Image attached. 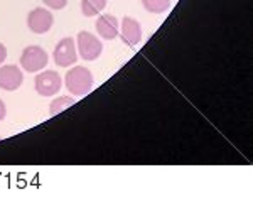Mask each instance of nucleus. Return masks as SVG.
I'll list each match as a JSON object with an SVG mask.
<instances>
[{
  "label": "nucleus",
  "instance_id": "obj_1",
  "mask_svg": "<svg viewBox=\"0 0 253 199\" xmlns=\"http://www.w3.org/2000/svg\"><path fill=\"white\" fill-rule=\"evenodd\" d=\"M64 84L69 90V93L75 96H84L93 90L95 78L93 73L84 66H75L66 73Z\"/></svg>",
  "mask_w": 253,
  "mask_h": 199
},
{
  "label": "nucleus",
  "instance_id": "obj_2",
  "mask_svg": "<svg viewBox=\"0 0 253 199\" xmlns=\"http://www.w3.org/2000/svg\"><path fill=\"white\" fill-rule=\"evenodd\" d=\"M49 56L41 46H27L20 56V66L27 73H39L47 66Z\"/></svg>",
  "mask_w": 253,
  "mask_h": 199
},
{
  "label": "nucleus",
  "instance_id": "obj_3",
  "mask_svg": "<svg viewBox=\"0 0 253 199\" xmlns=\"http://www.w3.org/2000/svg\"><path fill=\"white\" fill-rule=\"evenodd\" d=\"M76 44H78V51L81 59L84 61H95L101 56L103 52V44L96 36L89 34L88 31L78 32V38H76Z\"/></svg>",
  "mask_w": 253,
  "mask_h": 199
},
{
  "label": "nucleus",
  "instance_id": "obj_4",
  "mask_svg": "<svg viewBox=\"0 0 253 199\" xmlns=\"http://www.w3.org/2000/svg\"><path fill=\"white\" fill-rule=\"evenodd\" d=\"M61 86H63V80H61L59 73L56 71H42L36 76L34 80V88L41 96H54L56 93H59Z\"/></svg>",
  "mask_w": 253,
  "mask_h": 199
},
{
  "label": "nucleus",
  "instance_id": "obj_5",
  "mask_svg": "<svg viewBox=\"0 0 253 199\" xmlns=\"http://www.w3.org/2000/svg\"><path fill=\"white\" fill-rule=\"evenodd\" d=\"M52 58H54V63L61 68H68L73 66L78 59V54H76V42L73 38H64L61 39L54 47V52H52Z\"/></svg>",
  "mask_w": 253,
  "mask_h": 199
},
{
  "label": "nucleus",
  "instance_id": "obj_6",
  "mask_svg": "<svg viewBox=\"0 0 253 199\" xmlns=\"http://www.w3.org/2000/svg\"><path fill=\"white\" fill-rule=\"evenodd\" d=\"M52 24H54V17L44 7H38V9L31 10L29 15H27V26L34 34H46L52 27Z\"/></svg>",
  "mask_w": 253,
  "mask_h": 199
},
{
  "label": "nucleus",
  "instance_id": "obj_7",
  "mask_svg": "<svg viewBox=\"0 0 253 199\" xmlns=\"http://www.w3.org/2000/svg\"><path fill=\"white\" fill-rule=\"evenodd\" d=\"M24 73L19 66L9 64V66L0 68V88L3 91H15L22 86Z\"/></svg>",
  "mask_w": 253,
  "mask_h": 199
},
{
  "label": "nucleus",
  "instance_id": "obj_8",
  "mask_svg": "<svg viewBox=\"0 0 253 199\" xmlns=\"http://www.w3.org/2000/svg\"><path fill=\"white\" fill-rule=\"evenodd\" d=\"M122 36V40L126 46H137L142 40V26L137 19L133 17H124L122 20V31L118 32Z\"/></svg>",
  "mask_w": 253,
  "mask_h": 199
},
{
  "label": "nucleus",
  "instance_id": "obj_9",
  "mask_svg": "<svg viewBox=\"0 0 253 199\" xmlns=\"http://www.w3.org/2000/svg\"><path fill=\"white\" fill-rule=\"evenodd\" d=\"M96 32L105 40H113L118 36V20L112 14H103L96 20Z\"/></svg>",
  "mask_w": 253,
  "mask_h": 199
},
{
  "label": "nucleus",
  "instance_id": "obj_10",
  "mask_svg": "<svg viewBox=\"0 0 253 199\" xmlns=\"http://www.w3.org/2000/svg\"><path fill=\"white\" fill-rule=\"evenodd\" d=\"M107 7V0H81V12L84 17H95Z\"/></svg>",
  "mask_w": 253,
  "mask_h": 199
},
{
  "label": "nucleus",
  "instance_id": "obj_11",
  "mask_svg": "<svg viewBox=\"0 0 253 199\" xmlns=\"http://www.w3.org/2000/svg\"><path fill=\"white\" fill-rule=\"evenodd\" d=\"M142 5L150 14H164L170 9V0H142Z\"/></svg>",
  "mask_w": 253,
  "mask_h": 199
},
{
  "label": "nucleus",
  "instance_id": "obj_12",
  "mask_svg": "<svg viewBox=\"0 0 253 199\" xmlns=\"http://www.w3.org/2000/svg\"><path fill=\"white\" fill-rule=\"evenodd\" d=\"M73 103H75V100L71 96H59V98L52 100L51 105H49V115H58L63 110L71 107Z\"/></svg>",
  "mask_w": 253,
  "mask_h": 199
},
{
  "label": "nucleus",
  "instance_id": "obj_13",
  "mask_svg": "<svg viewBox=\"0 0 253 199\" xmlns=\"http://www.w3.org/2000/svg\"><path fill=\"white\" fill-rule=\"evenodd\" d=\"M44 5H47L49 9H54V10H61L68 5V0H42Z\"/></svg>",
  "mask_w": 253,
  "mask_h": 199
},
{
  "label": "nucleus",
  "instance_id": "obj_14",
  "mask_svg": "<svg viewBox=\"0 0 253 199\" xmlns=\"http://www.w3.org/2000/svg\"><path fill=\"white\" fill-rule=\"evenodd\" d=\"M5 59H7V47L3 46L2 42H0V64H2Z\"/></svg>",
  "mask_w": 253,
  "mask_h": 199
},
{
  "label": "nucleus",
  "instance_id": "obj_15",
  "mask_svg": "<svg viewBox=\"0 0 253 199\" xmlns=\"http://www.w3.org/2000/svg\"><path fill=\"white\" fill-rule=\"evenodd\" d=\"M5 115H7V107H5V103L2 101V98H0V121L5 119Z\"/></svg>",
  "mask_w": 253,
  "mask_h": 199
},
{
  "label": "nucleus",
  "instance_id": "obj_16",
  "mask_svg": "<svg viewBox=\"0 0 253 199\" xmlns=\"http://www.w3.org/2000/svg\"><path fill=\"white\" fill-rule=\"evenodd\" d=\"M0 140H2V137H0Z\"/></svg>",
  "mask_w": 253,
  "mask_h": 199
}]
</instances>
